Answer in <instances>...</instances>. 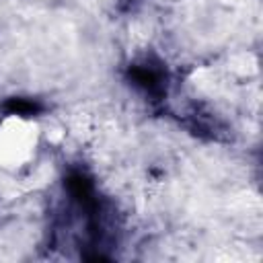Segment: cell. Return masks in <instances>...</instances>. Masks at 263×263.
<instances>
[{"label": "cell", "mask_w": 263, "mask_h": 263, "mask_svg": "<svg viewBox=\"0 0 263 263\" xmlns=\"http://www.w3.org/2000/svg\"><path fill=\"white\" fill-rule=\"evenodd\" d=\"M41 125L37 119L10 113L0 119V171L16 175L27 171L41 150Z\"/></svg>", "instance_id": "cell-1"}]
</instances>
